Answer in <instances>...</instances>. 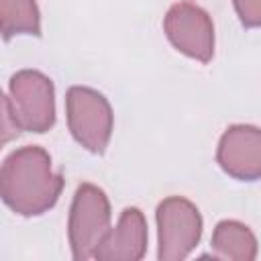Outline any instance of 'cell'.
I'll use <instances>...</instances> for the list:
<instances>
[{"mask_svg":"<svg viewBox=\"0 0 261 261\" xmlns=\"http://www.w3.org/2000/svg\"><path fill=\"white\" fill-rule=\"evenodd\" d=\"M165 33L169 41L186 55L208 61L214 51L212 22L204 10L190 2L171 6L165 16Z\"/></svg>","mask_w":261,"mask_h":261,"instance_id":"277c9868","label":"cell"},{"mask_svg":"<svg viewBox=\"0 0 261 261\" xmlns=\"http://www.w3.org/2000/svg\"><path fill=\"white\" fill-rule=\"evenodd\" d=\"M157 222L161 245L159 255H163L171 245H181V251L186 255L200 239V214L184 198H167L165 202H161L157 208Z\"/></svg>","mask_w":261,"mask_h":261,"instance_id":"52a82bcc","label":"cell"},{"mask_svg":"<svg viewBox=\"0 0 261 261\" xmlns=\"http://www.w3.org/2000/svg\"><path fill=\"white\" fill-rule=\"evenodd\" d=\"M234 8L245 27H261V0H234Z\"/></svg>","mask_w":261,"mask_h":261,"instance_id":"9c48e42d","label":"cell"},{"mask_svg":"<svg viewBox=\"0 0 261 261\" xmlns=\"http://www.w3.org/2000/svg\"><path fill=\"white\" fill-rule=\"evenodd\" d=\"M2 6V33L4 39L16 33L39 35V10L35 0H0Z\"/></svg>","mask_w":261,"mask_h":261,"instance_id":"ba28073f","label":"cell"},{"mask_svg":"<svg viewBox=\"0 0 261 261\" xmlns=\"http://www.w3.org/2000/svg\"><path fill=\"white\" fill-rule=\"evenodd\" d=\"M2 108L10 114L16 128L43 133L55 120L53 86L39 71H18L10 80V96H4Z\"/></svg>","mask_w":261,"mask_h":261,"instance_id":"7a4b0ae2","label":"cell"},{"mask_svg":"<svg viewBox=\"0 0 261 261\" xmlns=\"http://www.w3.org/2000/svg\"><path fill=\"white\" fill-rule=\"evenodd\" d=\"M61 175L51 173V159L39 147L14 151L2 167V198L20 214H39L55 204Z\"/></svg>","mask_w":261,"mask_h":261,"instance_id":"6da1fadb","label":"cell"},{"mask_svg":"<svg viewBox=\"0 0 261 261\" xmlns=\"http://www.w3.org/2000/svg\"><path fill=\"white\" fill-rule=\"evenodd\" d=\"M220 167L239 179L261 177V128L255 126H230L218 147Z\"/></svg>","mask_w":261,"mask_h":261,"instance_id":"8992f818","label":"cell"},{"mask_svg":"<svg viewBox=\"0 0 261 261\" xmlns=\"http://www.w3.org/2000/svg\"><path fill=\"white\" fill-rule=\"evenodd\" d=\"M108 200L102 190L92 184H82L71 206V243L75 259L82 257V247L100 245L108 232Z\"/></svg>","mask_w":261,"mask_h":261,"instance_id":"5b68a950","label":"cell"},{"mask_svg":"<svg viewBox=\"0 0 261 261\" xmlns=\"http://www.w3.org/2000/svg\"><path fill=\"white\" fill-rule=\"evenodd\" d=\"M67 120L73 137L92 153H102L112 130V112L106 98L90 88L67 92Z\"/></svg>","mask_w":261,"mask_h":261,"instance_id":"3957f363","label":"cell"}]
</instances>
